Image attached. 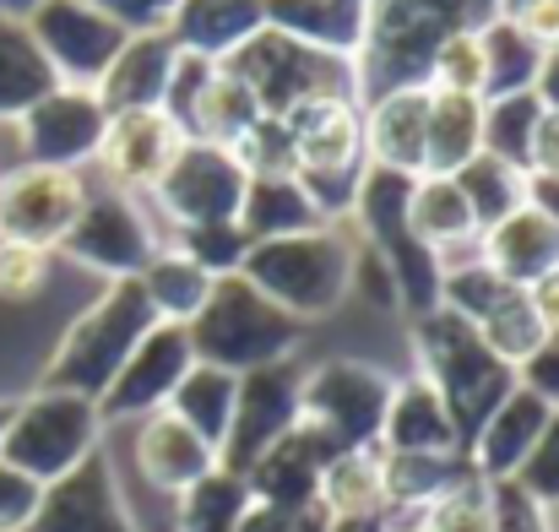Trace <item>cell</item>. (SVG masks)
I'll return each instance as SVG.
<instances>
[{"mask_svg": "<svg viewBox=\"0 0 559 532\" xmlns=\"http://www.w3.org/2000/svg\"><path fill=\"white\" fill-rule=\"evenodd\" d=\"M413 358H418V375L440 391V402H445V413H451V424L462 435V451H467L478 424L516 386V369L489 354V343L462 316H451L440 305L413 316Z\"/></svg>", "mask_w": 559, "mask_h": 532, "instance_id": "1", "label": "cell"}, {"mask_svg": "<svg viewBox=\"0 0 559 532\" xmlns=\"http://www.w3.org/2000/svg\"><path fill=\"white\" fill-rule=\"evenodd\" d=\"M354 256L359 245L343 239V228H310V234H283V239H255L239 277L255 283L277 310H288L299 327L332 316L354 294Z\"/></svg>", "mask_w": 559, "mask_h": 532, "instance_id": "2", "label": "cell"}, {"mask_svg": "<svg viewBox=\"0 0 559 532\" xmlns=\"http://www.w3.org/2000/svg\"><path fill=\"white\" fill-rule=\"evenodd\" d=\"M153 327H158V316H153V305L142 299V283H136V277L104 283V294L60 332L55 354L44 364V386L98 402V397L109 391V380L120 375V364L131 358V348H136Z\"/></svg>", "mask_w": 559, "mask_h": 532, "instance_id": "3", "label": "cell"}, {"mask_svg": "<svg viewBox=\"0 0 559 532\" xmlns=\"http://www.w3.org/2000/svg\"><path fill=\"white\" fill-rule=\"evenodd\" d=\"M299 332L305 327L288 310H277L239 272L212 283L201 316L186 327L195 364H212V369H228V375H245V369H266V364L294 358L299 354Z\"/></svg>", "mask_w": 559, "mask_h": 532, "instance_id": "4", "label": "cell"}, {"mask_svg": "<svg viewBox=\"0 0 559 532\" xmlns=\"http://www.w3.org/2000/svg\"><path fill=\"white\" fill-rule=\"evenodd\" d=\"M467 22L473 0H365V49L354 60L359 104L391 87H424L440 38Z\"/></svg>", "mask_w": 559, "mask_h": 532, "instance_id": "5", "label": "cell"}, {"mask_svg": "<svg viewBox=\"0 0 559 532\" xmlns=\"http://www.w3.org/2000/svg\"><path fill=\"white\" fill-rule=\"evenodd\" d=\"M294 142V179L310 190L326 223H343L354 212V190L365 175V104L359 98H316L294 115H283Z\"/></svg>", "mask_w": 559, "mask_h": 532, "instance_id": "6", "label": "cell"}, {"mask_svg": "<svg viewBox=\"0 0 559 532\" xmlns=\"http://www.w3.org/2000/svg\"><path fill=\"white\" fill-rule=\"evenodd\" d=\"M98 446H104L98 402L38 386L33 397L11 402V418H5V435H0V462H11L33 484H55L71 468H82Z\"/></svg>", "mask_w": 559, "mask_h": 532, "instance_id": "7", "label": "cell"}, {"mask_svg": "<svg viewBox=\"0 0 559 532\" xmlns=\"http://www.w3.org/2000/svg\"><path fill=\"white\" fill-rule=\"evenodd\" d=\"M228 76H239L255 98L261 115H294L316 98H359V71L354 60H337V55H321L299 38H283L272 27H261L239 55L223 60Z\"/></svg>", "mask_w": 559, "mask_h": 532, "instance_id": "8", "label": "cell"}, {"mask_svg": "<svg viewBox=\"0 0 559 532\" xmlns=\"http://www.w3.org/2000/svg\"><path fill=\"white\" fill-rule=\"evenodd\" d=\"M391 386H396V375H385L370 358H321L299 380V424L332 457L380 446Z\"/></svg>", "mask_w": 559, "mask_h": 532, "instance_id": "9", "label": "cell"}, {"mask_svg": "<svg viewBox=\"0 0 559 532\" xmlns=\"http://www.w3.org/2000/svg\"><path fill=\"white\" fill-rule=\"evenodd\" d=\"M158 250V234L147 223V212L136 206V196L126 190H87L76 223L66 228L60 239V256H71L76 267L98 272L104 283H126V277H142V267L153 261Z\"/></svg>", "mask_w": 559, "mask_h": 532, "instance_id": "10", "label": "cell"}, {"mask_svg": "<svg viewBox=\"0 0 559 532\" xmlns=\"http://www.w3.org/2000/svg\"><path fill=\"white\" fill-rule=\"evenodd\" d=\"M245 190H250V175L234 164L228 147L186 142L147 196H153L158 217L180 234V228H201V223H239Z\"/></svg>", "mask_w": 559, "mask_h": 532, "instance_id": "11", "label": "cell"}, {"mask_svg": "<svg viewBox=\"0 0 559 532\" xmlns=\"http://www.w3.org/2000/svg\"><path fill=\"white\" fill-rule=\"evenodd\" d=\"M299 380L305 369L294 358L283 364H266V369H245L239 375V391H234V418H228V435L217 446V468L223 473H250V462L277 446L294 424H299Z\"/></svg>", "mask_w": 559, "mask_h": 532, "instance_id": "12", "label": "cell"}, {"mask_svg": "<svg viewBox=\"0 0 559 532\" xmlns=\"http://www.w3.org/2000/svg\"><path fill=\"white\" fill-rule=\"evenodd\" d=\"M27 33L44 49V60L55 66L60 87H98V76L109 71V60L131 38L115 16H104L87 0H44L27 16Z\"/></svg>", "mask_w": 559, "mask_h": 532, "instance_id": "13", "label": "cell"}, {"mask_svg": "<svg viewBox=\"0 0 559 532\" xmlns=\"http://www.w3.org/2000/svg\"><path fill=\"white\" fill-rule=\"evenodd\" d=\"M82 201H87V179L82 175L44 169V164H16V169L0 175V239L60 250V239L76 223Z\"/></svg>", "mask_w": 559, "mask_h": 532, "instance_id": "14", "label": "cell"}, {"mask_svg": "<svg viewBox=\"0 0 559 532\" xmlns=\"http://www.w3.org/2000/svg\"><path fill=\"white\" fill-rule=\"evenodd\" d=\"M109 109L98 104L93 87H55L49 98H38L22 120H16V142H22V164H44V169H71L82 175V164L98 158Z\"/></svg>", "mask_w": 559, "mask_h": 532, "instance_id": "15", "label": "cell"}, {"mask_svg": "<svg viewBox=\"0 0 559 532\" xmlns=\"http://www.w3.org/2000/svg\"><path fill=\"white\" fill-rule=\"evenodd\" d=\"M190 364H195V354H190L186 327L158 321V327L131 348V358L120 364V375L109 380V391L98 397V418H104V424H136V418H147V413H164L169 397H175V386L186 380Z\"/></svg>", "mask_w": 559, "mask_h": 532, "instance_id": "16", "label": "cell"}, {"mask_svg": "<svg viewBox=\"0 0 559 532\" xmlns=\"http://www.w3.org/2000/svg\"><path fill=\"white\" fill-rule=\"evenodd\" d=\"M27 532H136V517L120 495V478H115V462L104 446L66 478L44 484L38 517Z\"/></svg>", "mask_w": 559, "mask_h": 532, "instance_id": "17", "label": "cell"}, {"mask_svg": "<svg viewBox=\"0 0 559 532\" xmlns=\"http://www.w3.org/2000/svg\"><path fill=\"white\" fill-rule=\"evenodd\" d=\"M180 147H186V137H180V126L164 109H126V115H109L93 164L109 175L115 190L147 196L158 185V175L175 164Z\"/></svg>", "mask_w": 559, "mask_h": 532, "instance_id": "18", "label": "cell"}, {"mask_svg": "<svg viewBox=\"0 0 559 532\" xmlns=\"http://www.w3.org/2000/svg\"><path fill=\"white\" fill-rule=\"evenodd\" d=\"M549 402L544 397H533L527 386H511L506 391V402L478 424V435L467 440V468L484 478V484H506V478H516L522 473V462L533 457V446H538V435H544V424H549Z\"/></svg>", "mask_w": 559, "mask_h": 532, "instance_id": "19", "label": "cell"}, {"mask_svg": "<svg viewBox=\"0 0 559 532\" xmlns=\"http://www.w3.org/2000/svg\"><path fill=\"white\" fill-rule=\"evenodd\" d=\"M131 457H136L142 484H147V489H158V495H175V500L186 495L190 484H201V478L217 468V451H212L190 424H180L169 407H164V413L136 418Z\"/></svg>", "mask_w": 559, "mask_h": 532, "instance_id": "20", "label": "cell"}, {"mask_svg": "<svg viewBox=\"0 0 559 532\" xmlns=\"http://www.w3.org/2000/svg\"><path fill=\"white\" fill-rule=\"evenodd\" d=\"M326 462H332V451H326L305 424H294L277 446H266V451L250 462L245 489H250V500H261V506L305 511V506H316V495H321Z\"/></svg>", "mask_w": 559, "mask_h": 532, "instance_id": "21", "label": "cell"}, {"mask_svg": "<svg viewBox=\"0 0 559 532\" xmlns=\"http://www.w3.org/2000/svg\"><path fill=\"white\" fill-rule=\"evenodd\" d=\"M478 261L500 272L511 288H533L538 277L559 272V228L533 201H522L511 217L478 234Z\"/></svg>", "mask_w": 559, "mask_h": 532, "instance_id": "22", "label": "cell"}, {"mask_svg": "<svg viewBox=\"0 0 559 532\" xmlns=\"http://www.w3.org/2000/svg\"><path fill=\"white\" fill-rule=\"evenodd\" d=\"M429 87H391L365 98V158L396 175H424Z\"/></svg>", "mask_w": 559, "mask_h": 532, "instance_id": "23", "label": "cell"}, {"mask_svg": "<svg viewBox=\"0 0 559 532\" xmlns=\"http://www.w3.org/2000/svg\"><path fill=\"white\" fill-rule=\"evenodd\" d=\"M175 38L164 27L153 33H131L120 44V55L109 60V71L98 76V104L109 115H126V109H164V87H169V71H175Z\"/></svg>", "mask_w": 559, "mask_h": 532, "instance_id": "24", "label": "cell"}, {"mask_svg": "<svg viewBox=\"0 0 559 532\" xmlns=\"http://www.w3.org/2000/svg\"><path fill=\"white\" fill-rule=\"evenodd\" d=\"M380 451H429V457H462V435L440 402V391L413 369L391 386L385 424H380Z\"/></svg>", "mask_w": 559, "mask_h": 532, "instance_id": "25", "label": "cell"}, {"mask_svg": "<svg viewBox=\"0 0 559 532\" xmlns=\"http://www.w3.org/2000/svg\"><path fill=\"white\" fill-rule=\"evenodd\" d=\"M261 27H266V5L261 0H180L169 11V22H164L175 49L217 60V66L228 55H239Z\"/></svg>", "mask_w": 559, "mask_h": 532, "instance_id": "26", "label": "cell"}, {"mask_svg": "<svg viewBox=\"0 0 559 532\" xmlns=\"http://www.w3.org/2000/svg\"><path fill=\"white\" fill-rule=\"evenodd\" d=\"M266 27L283 38H299L321 55L359 60L365 49V0H261Z\"/></svg>", "mask_w": 559, "mask_h": 532, "instance_id": "27", "label": "cell"}, {"mask_svg": "<svg viewBox=\"0 0 559 532\" xmlns=\"http://www.w3.org/2000/svg\"><path fill=\"white\" fill-rule=\"evenodd\" d=\"M407 228L429 256H451V250H478V217L467 206V196L456 190L451 175H418L407 196Z\"/></svg>", "mask_w": 559, "mask_h": 532, "instance_id": "28", "label": "cell"}, {"mask_svg": "<svg viewBox=\"0 0 559 532\" xmlns=\"http://www.w3.org/2000/svg\"><path fill=\"white\" fill-rule=\"evenodd\" d=\"M484 153V98L429 93V131H424V175H456Z\"/></svg>", "mask_w": 559, "mask_h": 532, "instance_id": "29", "label": "cell"}, {"mask_svg": "<svg viewBox=\"0 0 559 532\" xmlns=\"http://www.w3.org/2000/svg\"><path fill=\"white\" fill-rule=\"evenodd\" d=\"M60 87L55 66L44 60V49L33 44L27 22H11L0 16V120L16 126L38 98H49Z\"/></svg>", "mask_w": 559, "mask_h": 532, "instance_id": "30", "label": "cell"}, {"mask_svg": "<svg viewBox=\"0 0 559 532\" xmlns=\"http://www.w3.org/2000/svg\"><path fill=\"white\" fill-rule=\"evenodd\" d=\"M136 283H142V299L153 305V316H158V321H169V327H190V321L201 316V305H206V294H212V283H217V277H206L180 245H158Z\"/></svg>", "mask_w": 559, "mask_h": 532, "instance_id": "31", "label": "cell"}, {"mask_svg": "<svg viewBox=\"0 0 559 532\" xmlns=\"http://www.w3.org/2000/svg\"><path fill=\"white\" fill-rule=\"evenodd\" d=\"M239 228L255 239H283V234H310V228H332L321 217V206L310 201V190L299 179H250L245 206H239Z\"/></svg>", "mask_w": 559, "mask_h": 532, "instance_id": "32", "label": "cell"}, {"mask_svg": "<svg viewBox=\"0 0 559 532\" xmlns=\"http://www.w3.org/2000/svg\"><path fill=\"white\" fill-rule=\"evenodd\" d=\"M478 44H484V98H506V93H533L538 71H544V44L527 38L522 27L500 22V16H484L478 22Z\"/></svg>", "mask_w": 559, "mask_h": 532, "instance_id": "33", "label": "cell"}, {"mask_svg": "<svg viewBox=\"0 0 559 532\" xmlns=\"http://www.w3.org/2000/svg\"><path fill=\"white\" fill-rule=\"evenodd\" d=\"M473 468L467 457H429V451H380V484H385V511L440 500L451 484H462Z\"/></svg>", "mask_w": 559, "mask_h": 532, "instance_id": "34", "label": "cell"}, {"mask_svg": "<svg viewBox=\"0 0 559 532\" xmlns=\"http://www.w3.org/2000/svg\"><path fill=\"white\" fill-rule=\"evenodd\" d=\"M234 391H239V375H228V369H212V364H190L186 380L175 386V397H169V413L190 424L212 451L223 446V435H228V418H234Z\"/></svg>", "mask_w": 559, "mask_h": 532, "instance_id": "35", "label": "cell"}, {"mask_svg": "<svg viewBox=\"0 0 559 532\" xmlns=\"http://www.w3.org/2000/svg\"><path fill=\"white\" fill-rule=\"evenodd\" d=\"M385 532H489V484L467 473L440 500L385 511Z\"/></svg>", "mask_w": 559, "mask_h": 532, "instance_id": "36", "label": "cell"}, {"mask_svg": "<svg viewBox=\"0 0 559 532\" xmlns=\"http://www.w3.org/2000/svg\"><path fill=\"white\" fill-rule=\"evenodd\" d=\"M326 517H385V484H380V446L365 451H343L326 462L321 473V495Z\"/></svg>", "mask_w": 559, "mask_h": 532, "instance_id": "37", "label": "cell"}, {"mask_svg": "<svg viewBox=\"0 0 559 532\" xmlns=\"http://www.w3.org/2000/svg\"><path fill=\"white\" fill-rule=\"evenodd\" d=\"M261 120V109H255V98H250V87L239 82V76H228L223 66H217V76H212V87L201 93V104H195V115H190L186 126V142H212V147H234L250 126Z\"/></svg>", "mask_w": 559, "mask_h": 532, "instance_id": "38", "label": "cell"}, {"mask_svg": "<svg viewBox=\"0 0 559 532\" xmlns=\"http://www.w3.org/2000/svg\"><path fill=\"white\" fill-rule=\"evenodd\" d=\"M538 120H544V104H538V93H506V98H484V153L527 175V158H533V131H538Z\"/></svg>", "mask_w": 559, "mask_h": 532, "instance_id": "39", "label": "cell"}, {"mask_svg": "<svg viewBox=\"0 0 559 532\" xmlns=\"http://www.w3.org/2000/svg\"><path fill=\"white\" fill-rule=\"evenodd\" d=\"M451 179H456V190L467 196V206H473V217H478V234L495 228L500 217H511V212L527 201V175L511 169V164H500V158H489V153H478L473 164H462Z\"/></svg>", "mask_w": 559, "mask_h": 532, "instance_id": "40", "label": "cell"}, {"mask_svg": "<svg viewBox=\"0 0 559 532\" xmlns=\"http://www.w3.org/2000/svg\"><path fill=\"white\" fill-rule=\"evenodd\" d=\"M245 506H250L245 478L212 468L201 484H190L186 495H180V506H175V528L180 532H234L239 528V517H245Z\"/></svg>", "mask_w": 559, "mask_h": 532, "instance_id": "41", "label": "cell"}, {"mask_svg": "<svg viewBox=\"0 0 559 532\" xmlns=\"http://www.w3.org/2000/svg\"><path fill=\"white\" fill-rule=\"evenodd\" d=\"M484 343H489V354L506 358L511 369H522L527 358L544 348V327H538V310H533V299H527V288H506V299L473 327Z\"/></svg>", "mask_w": 559, "mask_h": 532, "instance_id": "42", "label": "cell"}, {"mask_svg": "<svg viewBox=\"0 0 559 532\" xmlns=\"http://www.w3.org/2000/svg\"><path fill=\"white\" fill-rule=\"evenodd\" d=\"M424 87L429 93H462V98H484L489 76H484V44H478V22L456 27L440 38V49L429 55V71H424Z\"/></svg>", "mask_w": 559, "mask_h": 532, "instance_id": "43", "label": "cell"}, {"mask_svg": "<svg viewBox=\"0 0 559 532\" xmlns=\"http://www.w3.org/2000/svg\"><path fill=\"white\" fill-rule=\"evenodd\" d=\"M169 245H180L190 261L206 272V277H234L250 256V234L239 223H201V228H180Z\"/></svg>", "mask_w": 559, "mask_h": 532, "instance_id": "44", "label": "cell"}, {"mask_svg": "<svg viewBox=\"0 0 559 532\" xmlns=\"http://www.w3.org/2000/svg\"><path fill=\"white\" fill-rule=\"evenodd\" d=\"M228 153L250 179H294V142H288V126L277 115H261Z\"/></svg>", "mask_w": 559, "mask_h": 532, "instance_id": "45", "label": "cell"}, {"mask_svg": "<svg viewBox=\"0 0 559 532\" xmlns=\"http://www.w3.org/2000/svg\"><path fill=\"white\" fill-rule=\"evenodd\" d=\"M489 532H555V511L506 478V484H489Z\"/></svg>", "mask_w": 559, "mask_h": 532, "instance_id": "46", "label": "cell"}, {"mask_svg": "<svg viewBox=\"0 0 559 532\" xmlns=\"http://www.w3.org/2000/svg\"><path fill=\"white\" fill-rule=\"evenodd\" d=\"M212 76H217V60H201V55H186V49L175 55V71H169V87H164V115L180 126V137H186L201 93L212 87Z\"/></svg>", "mask_w": 559, "mask_h": 532, "instance_id": "47", "label": "cell"}, {"mask_svg": "<svg viewBox=\"0 0 559 532\" xmlns=\"http://www.w3.org/2000/svg\"><path fill=\"white\" fill-rule=\"evenodd\" d=\"M511 484H522L538 506L559 511V407L549 413V424H544V435H538L533 457L522 462V473H516Z\"/></svg>", "mask_w": 559, "mask_h": 532, "instance_id": "48", "label": "cell"}, {"mask_svg": "<svg viewBox=\"0 0 559 532\" xmlns=\"http://www.w3.org/2000/svg\"><path fill=\"white\" fill-rule=\"evenodd\" d=\"M49 256H55V250L0 239V299H33V294H44V283H49Z\"/></svg>", "mask_w": 559, "mask_h": 532, "instance_id": "49", "label": "cell"}, {"mask_svg": "<svg viewBox=\"0 0 559 532\" xmlns=\"http://www.w3.org/2000/svg\"><path fill=\"white\" fill-rule=\"evenodd\" d=\"M44 484H33L27 473H16L11 462H0V532H27L38 517Z\"/></svg>", "mask_w": 559, "mask_h": 532, "instance_id": "50", "label": "cell"}, {"mask_svg": "<svg viewBox=\"0 0 559 532\" xmlns=\"http://www.w3.org/2000/svg\"><path fill=\"white\" fill-rule=\"evenodd\" d=\"M326 528H332V517H326L321 500L305 506V511H283V506H261V500H250L234 532H326Z\"/></svg>", "mask_w": 559, "mask_h": 532, "instance_id": "51", "label": "cell"}, {"mask_svg": "<svg viewBox=\"0 0 559 532\" xmlns=\"http://www.w3.org/2000/svg\"><path fill=\"white\" fill-rule=\"evenodd\" d=\"M489 16H500V22H511V27H522L527 38H538L544 49H555L559 44V0H495V11Z\"/></svg>", "mask_w": 559, "mask_h": 532, "instance_id": "52", "label": "cell"}, {"mask_svg": "<svg viewBox=\"0 0 559 532\" xmlns=\"http://www.w3.org/2000/svg\"><path fill=\"white\" fill-rule=\"evenodd\" d=\"M87 5H98L104 16H115L126 33H153V27L169 22V11L180 0H87Z\"/></svg>", "mask_w": 559, "mask_h": 532, "instance_id": "53", "label": "cell"}, {"mask_svg": "<svg viewBox=\"0 0 559 532\" xmlns=\"http://www.w3.org/2000/svg\"><path fill=\"white\" fill-rule=\"evenodd\" d=\"M516 386H527L533 397H544L549 407H559V338H544V348L516 369Z\"/></svg>", "mask_w": 559, "mask_h": 532, "instance_id": "54", "label": "cell"}, {"mask_svg": "<svg viewBox=\"0 0 559 532\" xmlns=\"http://www.w3.org/2000/svg\"><path fill=\"white\" fill-rule=\"evenodd\" d=\"M527 175L559 179V109H544L538 131H533V158H527Z\"/></svg>", "mask_w": 559, "mask_h": 532, "instance_id": "55", "label": "cell"}, {"mask_svg": "<svg viewBox=\"0 0 559 532\" xmlns=\"http://www.w3.org/2000/svg\"><path fill=\"white\" fill-rule=\"evenodd\" d=\"M527 299H533V310H538V327H544L549 338H559V272L538 277V283L527 288Z\"/></svg>", "mask_w": 559, "mask_h": 532, "instance_id": "56", "label": "cell"}, {"mask_svg": "<svg viewBox=\"0 0 559 532\" xmlns=\"http://www.w3.org/2000/svg\"><path fill=\"white\" fill-rule=\"evenodd\" d=\"M527 201L549 217L559 228V179H544V175H527Z\"/></svg>", "mask_w": 559, "mask_h": 532, "instance_id": "57", "label": "cell"}, {"mask_svg": "<svg viewBox=\"0 0 559 532\" xmlns=\"http://www.w3.org/2000/svg\"><path fill=\"white\" fill-rule=\"evenodd\" d=\"M533 93H538V104H544V109H559V44L544 55V71H538Z\"/></svg>", "mask_w": 559, "mask_h": 532, "instance_id": "58", "label": "cell"}, {"mask_svg": "<svg viewBox=\"0 0 559 532\" xmlns=\"http://www.w3.org/2000/svg\"><path fill=\"white\" fill-rule=\"evenodd\" d=\"M326 532H385V517H332Z\"/></svg>", "mask_w": 559, "mask_h": 532, "instance_id": "59", "label": "cell"}, {"mask_svg": "<svg viewBox=\"0 0 559 532\" xmlns=\"http://www.w3.org/2000/svg\"><path fill=\"white\" fill-rule=\"evenodd\" d=\"M38 5H44V0H0V16H11V22H27Z\"/></svg>", "mask_w": 559, "mask_h": 532, "instance_id": "60", "label": "cell"}, {"mask_svg": "<svg viewBox=\"0 0 559 532\" xmlns=\"http://www.w3.org/2000/svg\"><path fill=\"white\" fill-rule=\"evenodd\" d=\"M5 418H11V397H0V435H5Z\"/></svg>", "mask_w": 559, "mask_h": 532, "instance_id": "61", "label": "cell"}]
</instances>
